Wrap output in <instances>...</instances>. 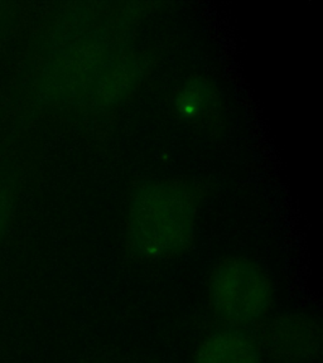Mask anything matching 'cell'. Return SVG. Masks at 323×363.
<instances>
[{
  "label": "cell",
  "instance_id": "obj_1",
  "mask_svg": "<svg viewBox=\"0 0 323 363\" xmlns=\"http://www.w3.org/2000/svg\"><path fill=\"white\" fill-rule=\"evenodd\" d=\"M207 186L193 178H143L131 184L125 252L139 264L176 260L192 250Z\"/></svg>",
  "mask_w": 323,
  "mask_h": 363
},
{
  "label": "cell",
  "instance_id": "obj_2",
  "mask_svg": "<svg viewBox=\"0 0 323 363\" xmlns=\"http://www.w3.org/2000/svg\"><path fill=\"white\" fill-rule=\"evenodd\" d=\"M207 301L220 324L256 329L272 315L275 289L258 261L244 255L222 257L207 278Z\"/></svg>",
  "mask_w": 323,
  "mask_h": 363
},
{
  "label": "cell",
  "instance_id": "obj_3",
  "mask_svg": "<svg viewBox=\"0 0 323 363\" xmlns=\"http://www.w3.org/2000/svg\"><path fill=\"white\" fill-rule=\"evenodd\" d=\"M264 359L273 363H314L322 353V328L307 313H279L256 328Z\"/></svg>",
  "mask_w": 323,
  "mask_h": 363
},
{
  "label": "cell",
  "instance_id": "obj_4",
  "mask_svg": "<svg viewBox=\"0 0 323 363\" xmlns=\"http://www.w3.org/2000/svg\"><path fill=\"white\" fill-rule=\"evenodd\" d=\"M172 108L186 124L220 133L225 123V104L220 86L207 74H188L172 94Z\"/></svg>",
  "mask_w": 323,
  "mask_h": 363
},
{
  "label": "cell",
  "instance_id": "obj_5",
  "mask_svg": "<svg viewBox=\"0 0 323 363\" xmlns=\"http://www.w3.org/2000/svg\"><path fill=\"white\" fill-rule=\"evenodd\" d=\"M191 363H264L251 329L220 324L197 342Z\"/></svg>",
  "mask_w": 323,
  "mask_h": 363
}]
</instances>
